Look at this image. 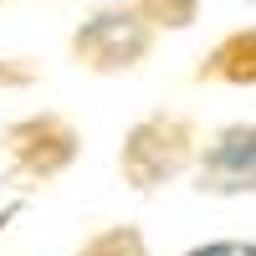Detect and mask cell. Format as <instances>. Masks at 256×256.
I'll list each match as a JSON object with an SVG mask.
<instances>
[{
	"instance_id": "10",
	"label": "cell",
	"mask_w": 256,
	"mask_h": 256,
	"mask_svg": "<svg viewBox=\"0 0 256 256\" xmlns=\"http://www.w3.org/2000/svg\"><path fill=\"white\" fill-rule=\"evenodd\" d=\"M251 6H256V0H251Z\"/></svg>"
},
{
	"instance_id": "9",
	"label": "cell",
	"mask_w": 256,
	"mask_h": 256,
	"mask_svg": "<svg viewBox=\"0 0 256 256\" xmlns=\"http://www.w3.org/2000/svg\"><path fill=\"white\" fill-rule=\"evenodd\" d=\"M31 72H20V67H10V62H0V82H26Z\"/></svg>"
},
{
	"instance_id": "7",
	"label": "cell",
	"mask_w": 256,
	"mask_h": 256,
	"mask_svg": "<svg viewBox=\"0 0 256 256\" xmlns=\"http://www.w3.org/2000/svg\"><path fill=\"white\" fill-rule=\"evenodd\" d=\"M77 256H144V236L134 226H113V230H102V236H92Z\"/></svg>"
},
{
	"instance_id": "1",
	"label": "cell",
	"mask_w": 256,
	"mask_h": 256,
	"mask_svg": "<svg viewBox=\"0 0 256 256\" xmlns=\"http://www.w3.org/2000/svg\"><path fill=\"white\" fill-rule=\"evenodd\" d=\"M195 123L180 118V113H154L144 118L134 134L123 138V154H118V169L128 174L134 190H159L180 174V169L195 159Z\"/></svg>"
},
{
	"instance_id": "8",
	"label": "cell",
	"mask_w": 256,
	"mask_h": 256,
	"mask_svg": "<svg viewBox=\"0 0 256 256\" xmlns=\"http://www.w3.org/2000/svg\"><path fill=\"white\" fill-rule=\"evenodd\" d=\"M184 256H256V241H205Z\"/></svg>"
},
{
	"instance_id": "5",
	"label": "cell",
	"mask_w": 256,
	"mask_h": 256,
	"mask_svg": "<svg viewBox=\"0 0 256 256\" xmlns=\"http://www.w3.org/2000/svg\"><path fill=\"white\" fill-rule=\"evenodd\" d=\"M200 77H210V82H236V88H256V31L226 36L220 46L205 56Z\"/></svg>"
},
{
	"instance_id": "6",
	"label": "cell",
	"mask_w": 256,
	"mask_h": 256,
	"mask_svg": "<svg viewBox=\"0 0 256 256\" xmlns=\"http://www.w3.org/2000/svg\"><path fill=\"white\" fill-rule=\"evenodd\" d=\"M134 10H138L154 31H184V26H195L200 0H134Z\"/></svg>"
},
{
	"instance_id": "4",
	"label": "cell",
	"mask_w": 256,
	"mask_h": 256,
	"mask_svg": "<svg viewBox=\"0 0 256 256\" xmlns=\"http://www.w3.org/2000/svg\"><path fill=\"white\" fill-rule=\"evenodd\" d=\"M6 148L20 174H36V180H52L62 174L72 159H77V128L56 113H41V118H20L6 128Z\"/></svg>"
},
{
	"instance_id": "3",
	"label": "cell",
	"mask_w": 256,
	"mask_h": 256,
	"mask_svg": "<svg viewBox=\"0 0 256 256\" xmlns=\"http://www.w3.org/2000/svg\"><path fill=\"white\" fill-rule=\"evenodd\" d=\"M195 190L205 195H256V123H226L200 144Z\"/></svg>"
},
{
	"instance_id": "2",
	"label": "cell",
	"mask_w": 256,
	"mask_h": 256,
	"mask_svg": "<svg viewBox=\"0 0 256 256\" xmlns=\"http://www.w3.org/2000/svg\"><path fill=\"white\" fill-rule=\"evenodd\" d=\"M148 41H154V26L134 6H102L72 31V56L88 72H128L148 52Z\"/></svg>"
}]
</instances>
